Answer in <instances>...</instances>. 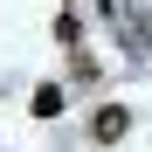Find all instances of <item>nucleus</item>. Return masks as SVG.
Wrapping results in <instances>:
<instances>
[{
  "mask_svg": "<svg viewBox=\"0 0 152 152\" xmlns=\"http://www.w3.org/2000/svg\"><path fill=\"white\" fill-rule=\"evenodd\" d=\"M56 42H62V48H76V42H83V21H76V14H62V21H56Z\"/></svg>",
  "mask_w": 152,
  "mask_h": 152,
  "instance_id": "obj_3",
  "label": "nucleus"
},
{
  "mask_svg": "<svg viewBox=\"0 0 152 152\" xmlns=\"http://www.w3.org/2000/svg\"><path fill=\"white\" fill-rule=\"evenodd\" d=\"M124 124H132V111H124V104H104V111L90 118V132L104 138V145H118V138H124Z\"/></svg>",
  "mask_w": 152,
  "mask_h": 152,
  "instance_id": "obj_1",
  "label": "nucleus"
},
{
  "mask_svg": "<svg viewBox=\"0 0 152 152\" xmlns=\"http://www.w3.org/2000/svg\"><path fill=\"white\" fill-rule=\"evenodd\" d=\"M28 111H35V118H56V111H62V90H56V83H42V90L28 97Z\"/></svg>",
  "mask_w": 152,
  "mask_h": 152,
  "instance_id": "obj_2",
  "label": "nucleus"
}]
</instances>
